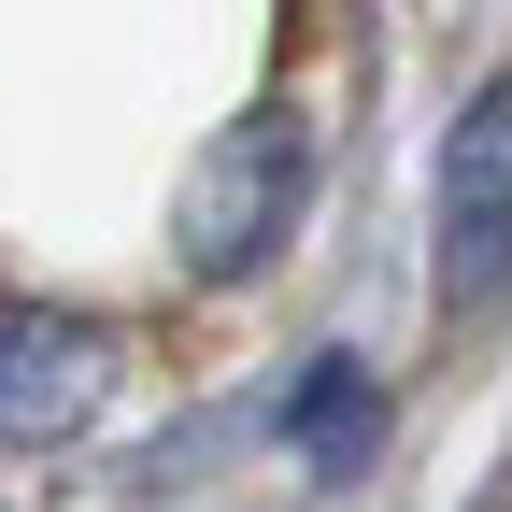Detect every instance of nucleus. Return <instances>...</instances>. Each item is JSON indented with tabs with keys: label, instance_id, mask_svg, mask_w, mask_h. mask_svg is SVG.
<instances>
[{
	"label": "nucleus",
	"instance_id": "f257e3e1",
	"mask_svg": "<svg viewBox=\"0 0 512 512\" xmlns=\"http://www.w3.org/2000/svg\"><path fill=\"white\" fill-rule=\"evenodd\" d=\"M313 214V114L299 100H242L200 157H185V200H171V256L185 285H256Z\"/></svg>",
	"mask_w": 512,
	"mask_h": 512
},
{
	"label": "nucleus",
	"instance_id": "7ed1b4c3",
	"mask_svg": "<svg viewBox=\"0 0 512 512\" xmlns=\"http://www.w3.org/2000/svg\"><path fill=\"white\" fill-rule=\"evenodd\" d=\"M114 384H128V342L100 328L86 299H0V441L15 456H57V441H86L114 413Z\"/></svg>",
	"mask_w": 512,
	"mask_h": 512
},
{
	"label": "nucleus",
	"instance_id": "f03ea898",
	"mask_svg": "<svg viewBox=\"0 0 512 512\" xmlns=\"http://www.w3.org/2000/svg\"><path fill=\"white\" fill-rule=\"evenodd\" d=\"M427 285H441V328H484L512 299V72H484L441 128V228H427Z\"/></svg>",
	"mask_w": 512,
	"mask_h": 512
},
{
	"label": "nucleus",
	"instance_id": "20e7f679",
	"mask_svg": "<svg viewBox=\"0 0 512 512\" xmlns=\"http://www.w3.org/2000/svg\"><path fill=\"white\" fill-rule=\"evenodd\" d=\"M285 441H313V470H356L370 441H384L370 370H356V356H313V370H299V399H285Z\"/></svg>",
	"mask_w": 512,
	"mask_h": 512
}]
</instances>
